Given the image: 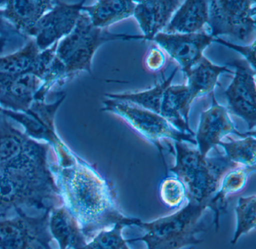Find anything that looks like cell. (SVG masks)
Masks as SVG:
<instances>
[{
    "label": "cell",
    "mask_w": 256,
    "mask_h": 249,
    "mask_svg": "<svg viewBox=\"0 0 256 249\" xmlns=\"http://www.w3.org/2000/svg\"><path fill=\"white\" fill-rule=\"evenodd\" d=\"M214 42L221 44L230 49L234 50L236 52H240L245 58L244 60L246 61L250 67L253 70H256V40L247 45L236 44L233 42L223 40L220 38H214Z\"/></svg>",
    "instance_id": "f546056e"
},
{
    "label": "cell",
    "mask_w": 256,
    "mask_h": 249,
    "mask_svg": "<svg viewBox=\"0 0 256 249\" xmlns=\"http://www.w3.org/2000/svg\"><path fill=\"white\" fill-rule=\"evenodd\" d=\"M223 73L234 74V72L228 66L214 64L204 56L200 62L185 74L187 79L186 85L192 102L214 92L218 78Z\"/></svg>",
    "instance_id": "7402d4cb"
},
{
    "label": "cell",
    "mask_w": 256,
    "mask_h": 249,
    "mask_svg": "<svg viewBox=\"0 0 256 249\" xmlns=\"http://www.w3.org/2000/svg\"><path fill=\"white\" fill-rule=\"evenodd\" d=\"M5 2L6 1H0V36L7 39L8 38L22 37V34L16 30L14 26L10 24L2 16V7Z\"/></svg>",
    "instance_id": "4dcf8cb0"
},
{
    "label": "cell",
    "mask_w": 256,
    "mask_h": 249,
    "mask_svg": "<svg viewBox=\"0 0 256 249\" xmlns=\"http://www.w3.org/2000/svg\"><path fill=\"white\" fill-rule=\"evenodd\" d=\"M228 141H221L218 146L224 150V154L230 162L247 168H256V133L240 140L226 136Z\"/></svg>",
    "instance_id": "d4e9b609"
},
{
    "label": "cell",
    "mask_w": 256,
    "mask_h": 249,
    "mask_svg": "<svg viewBox=\"0 0 256 249\" xmlns=\"http://www.w3.org/2000/svg\"><path fill=\"white\" fill-rule=\"evenodd\" d=\"M256 195L240 196L234 208L236 228L230 243L235 244L242 236L254 230L256 225Z\"/></svg>",
    "instance_id": "484cf974"
},
{
    "label": "cell",
    "mask_w": 256,
    "mask_h": 249,
    "mask_svg": "<svg viewBox=\"0 0 256 249\" xmlns=\"http://www.w3.org/2000/svg\"><path fill=\"white\" fill-rule=\"evenodd\" d=\"M59 42L41 51L34 39L29 40L22 50L14 54L0 56V78H14L32 74L43 80L54 58Z\"/></svg>",
    "instance_id": "5bb4252c"
},
{
    "label": "cell",
    "mask_w": 256,
    "mask_h": 249,
    "mask_svg": "<svg viewBox=\"0 0 256 249\" xmlns=\"http://www.w3.org/2000/svg\"><path fill=\"white\" fill-rule=\"evenodd\" d=\"M211 105L206 110L200 112L197 132L194 134L197 150L204 157L208 156L212 150H216L218 144L228 134L238 135L244 138L256 133L254 130L241 133L235 127L227 108L220 104L214 92L210 94Z\"/></svg>",
    "instance_id": "30bf717a"
},
{
    "label": "cell",
    "mask_w": 256,
    "mask_h": 249,
    "mask_svg": "<svg viewBox=\"0 0 256 249\" xmlns=\"http://www.w3.org/2000/svg\"><path fill=\"white\" fill-rule=\"evenodd\" d=\"M55 1L10 0L2 7V16L12 24L23 38L31 36L37 22L53 8Z\"/></svg>",
    "instance_id": "e0dca14e"
},
{
    "label": "cell",
    "mask_w": 256,
    "mask_h": 249,
    "mask_svg": "<svg viewBox=\"0 0 256 249\" xmlns=\"http://www.w3.org/2000/svg\"><path fill=\"white\" fill-rule=\"evenodd\" d=\"M50 145L0 158V220L26 210L52 211L62 206L48 162Z\"/></svg>",
    "instance_id": "7a4b0ae2"
},
{
    "label": "cell",
    "mask_w": 256,
    "mask_h": 249,
    "mask_svg": "<svg viewBox=\"0 0 256 249\" xmlns=\"http://www.w3.org/2000/svg\"><path fill=\"white\" fill-rule=\"evenodd\" d=\"M136 6V1L132 0H101L92 6H84L82 12L88 14L94 27L108 28L132 16Z\"/></svg>",
    "instance_id": "603a6c76"
},
{
    "label": "cell",
    "mask_w": 256,
    "mask_h": 249,
    "mask_svg": "<svg viewBox=\"0 0 256 249\" xmlns=\"http://www.w3.org/2000/svg\"><path fill=\"white\" fill-rule=\"evenodd\" d=\"M49 230L59 249H83L88 243L77 220L62 206L50 212Z\"/></svg>",
    "instance_id": "44dd1931"
},
{
    "label": "cell",
    "mask_w": 256,
    "mask_h": 249,
    "mask_svg": "<svg viewBox=\"0 0 256 249\" xmlns=\"http://www.w3.org/2000/svg\"><path fill=\"white\" fill-rule=\"evenodd\" d=\"M2 110H4V108L2 106H0V114H2Z\"/></svg>",
    "instance_id": "836d02e7"
},
{
    "label": "cell",
    "mask_w": 256,
    "mask_h": 249,
    "mask_svg": "<svg viewBox=\"0 0 256 249\" xmlns=\"http://www.w3.org/2000/svg\"><path fill=\"white\" fill-rule=\"evenodd\" d=\"M256 1L209 2L208 32L214 38L228 36L247 44L256 40Z\"/></svg>",
    "instance_id": "52a82bcc"
},
{
    "label": "cell",
    "mask_w": 256,
    "mask_h": 249,
    "mask_svg": "<svg viewBox=\"0 0 256 249\" xmlns=\"http://www.w3.org/2000/svg\"><path fill=\"white\" fill-rule=\"evenodd\" d=\"M52 249H53V248H52Z\"/></svg>",
    "instance_id": "e575fe53"
},
{
    "label": "cell",
    "mask_w": 256,
    "mask_h": 249,
    "mask_svg": "<svg viewBox=\"0 0 256 249\" xmlns=\"http://www.w3.org/2000/svg\"><path fill=\"white\" fill-rule=\"evenodd\" d=\"M152 42L174 60L186 74L203 58L204 51L214 42L206 31L192 34H168L160 32Z\"/></svg>",
    "instance_id": "7c38bea8"
},
{
    "label": "cell",
    "mask_w": 256,
    "mask_h": 249,
    "mask_svg": "<svg viewBox=\"0 0 256 249\" xmlns=\"http://www.w3.org/2000/svg\"><path fill=\"white\" fill-rule=\"evenodd\" d=\"M209 2L188 0L184 2L174 14L162 32L168 34H192L208 32Z\"/></svg>",
    "instance_id": "d6986e66"
},
{
    "label": "cell",
    "mask_w": 256,
    "mask_h": 249,
    "mask_svg": "<svg viewBox=\"0 0 256 249\" xmlns=\"http://www.w3.org/2000/svg\"><path fill=\"white\" fill-rule=\"evenodd\" d=\"M136 2L133 16L143 32L144 40L150 42L166 28L184 1L140 0Z\"/></svg>",
    "instance_id": "9a60e30c"
},
{
    "label": "cell",
    "mask_w": 256,
    "mask_h": 249,
    "mask_svg": "<svg viewBox=\"0 0 256 249\" xmlns=\"http://www.w3.org/2000/svg\"><path fill=\"white\" fill-rule=\"evenodd\" d=\"M192 103V102L186 84H170L164 91L160 115L180 132L194 134L188 124V114Z\"/></svg>",
    "instance_id": "ffe728a7"
},
{
    "label": "cell",
    "mask_w": 256,
    "mask_h": 249,
    "mask_svg": "<svg viewBox=\"0 0 256 249\" xmlns=\"http://www.w3.org/2000/svg\"><path fill=\"white\" fill-rule=\"evenodd\" d=\"M254 171L256 168L238 166L228 171L222 178L218 190L208 205V208L214 212V224L216 232L220 228V218L227 213L230 198L244 190Z\"/></svg>",
    "instance_id": "ac0fdd59"
},
{
    "label": "cell",
    "mask_w": 256,
    "mask_h": 249,
    "mask_svg": "<svg viewBox=\"0 0 256 249\" xmlns=\"http://www.w3.org/2000/svg\"><path fill=\"white\" fill-rule=\"evenodd\" d=\"M179 68L176 67L170 74V76L164 79L161 84H156L155 86L150 90L138 92L122 93V94H104L107 98L114 100H122L137 105L144 109L152 111L160 114L161 110L163 96L166 88L172 84Z\"/></svg>",
    "instance_id": "cb8c5ba5"
},
{
    "label": "cell",
    "mask_w": 256,
    "mask_h": 249,
    "mask_svg": "<svg viewBox=\"0 0 256 249\" xmlns=\"http://www.w3.org/2000/svg\"><path fill=\"white\" fill-rule=\"evenodd\" d=\"M42 80L32 74L0 78V105L4 109L25 112L34 102Z\"/></svg>",
    "instance_id": "2e32d148"
},
{
    "label": "cell",
    "mask_w": 256,
    "mask_h": 249,
    "mask_svg": "<svg viewBox=\"0 0 256 249\" xmlns=\"http://www.w3.org/2000/svg\"><path fill=\"white\" fill-rule=\"evenodd\" d=\"M158 194L162 202L170 210L180 208L186 200L185 186L173 175L168 176L160 182Z\"/></svg>",
    "instance_id": "4316f807"
},
{
    "label": "cell",
    "mask_w": 256,
    "mask_h": 249,
    "mask_svg": "<svg viewBox=\"0 0 256 249\" xmlns=\"http://www.w3.org/2000/svg\"><path fill=\"white\" fill-rule=\"evenodd\" d=\"M167 62V54L158 45H152L144 57L143 64L145 70L155 74L164 69Z\"/></svg>",
    "instance_id": "f1b7e54d"
},
{
    "label": "cell",
    "mask_w": 256,
    "mask_h": 249,
    "mask_svg": "<svg viewBox=\"0 0 256 249\" xmlns=\"http://www.w3.org/2000/svg\"><path fill=\"white\" fill-rule=\"evenodd\" d=\"M66 96L65 93L61 92L58 100L52 104L34 100L29 109L24 112L6 109H4L2 112L23 126L25 134L30 138L46 141L52 146L60 139L55 128V115Z\"/></svg>",
    "instance_id": "4fadbf2b"
},
{
    "label": "cell",
    "mask_w": 256,
    "mask_h": 249,
    "mask_svg": "<svg viewBox=\"0 0 256 249\" xmlns=\"http://www.w3.org/2000/svg\"><path fill=\"white\" fill-rule=\"evenodd\" d=\"M234 76L224 91L228 110L246 122L250 132L254 130L256 123V70L244 60H234Z\"/></svg>",
    "instance_id": "9c48e42d"
},
{
    "label": "cell",
    "mask_w": 256,
    "mask_h": 249,
    "mask_svg": "<svg viewBox=\"0 0 256 249\" xmlns=\"http://www.w3.org/2000/svg\"><path fill=\"white\" fill-rule=\"evenodd\" d=\"M6 43L7 38L2 37V36H0V54H2L4 52V48L6 45Z\"/></svg>",
    "instance_id": "1f68e13d"
},
{
    "label": "cell",
    "mask_w": 256,
    "mask_h": 249,
    "mask_svg": "<svg viewBox=\"0 0 256 249\" xmlns=\"http://www.w3.org/2000/svg\"><path fill=\"white\" fill-rule=\"evenodd\" d=\"M102 103L104 106L101 110L116 116L136 133L154 144L161 153L163 160L164 147L161 144L163 140L188 142L196 146L194 134L180 132L156 112L122 100L107 98Z\"/></svg>",
    "instance_id": "8992f818"
},
{
    "label": "cell",
    "mask_w": 256,
    "mask_h": 249,
    "mask_svg": "<svg viewBox=\"0 0 256 249\" xmlns=\"http://www.w3.org/2000/svg\"><path fill=\"white\" fill-rule=\"evenodd\" d=\"M85 1L76 4L55 1L52 10L46 14L37 22L31 36L35 38L41 51L50 48L72 32L80 18Z\"/></svg>",
    "instance_id": "8fae6325"
},
{
    "label": "cell",
    "mask_w": 256,
    "mask_h": 249,
    "mask_svg": "<svg viewBox=\"0 0 256 249\" xmlns=\"http://www.w3.org/2000/svg\"><path fill=\"white\" fill-rule=\"evenodd\" d=\"M50 212L38 216L19 213L0 220V249H52Z\"/></svg>",
    "instance_id": "ba28073f"
},
{
    "label": "cell",
    "mask_w": 256,
    "mask_h": 249,
    "mask_svg": "<svg viewBox=\"0 0 256 249\" xmlns=\"http://www.w3.org/2000/svg\"><path fill=\"white\" fill-rule=\"evenodd\" d=\"M208 206L188 202L174 213L150 222L138 219L134 226L144 230V236L127 240L128 242L143 241L148 249H182L192 244H200L203 240L198 236L205 232L200 220Z\"/></svg>",
    "instance_id": "5b68a950"
},
{
    "label": "cell",
    "mask_w": 256,
    "mask_h": 249,
    "mask_svg": "<svg viewBox=\"0 0 256 249\" xmlns=\"http://www.w3.org/2000/svg\"><path fill=\"white\" fill-rule=\"evenodd\" d=\"M54 150L58 159L50 168L62 206L77 220L88 242L116 224L134 225L138 218L122 214L110 183L94 166L65 142Z\"/></svg>",
    "instance_id": "6da1fadb"
},
{
    "label": "cell",
    "mask_w": 256,
    "mask_h": 249,
    "mask_svg": "<svg viewBox=\"0 0 256 249\" xmlns=\"http://www.w3.org/2000/svg\"><path fill=\"white\" fill-rule=\"evenodd\" d=\"M143 40V34L112 33L108 28H96L86 12H82L74 30L58 43L54 58L48 68L42 84L34 100L44 102L50 88L67 80L82 72L91 73L94 54L106 42L113 40Z\"/></svg>",
    "instance_id": "3957f363"
},
{
    "label": "cell",
    "mask_w": 256,
    "mask_h": 249,
    "mask_svg": "<svg viewBox=\"0 0 256 249\" xmlns=\"http://www.w3.org/2000/svg\"><path fill=\"white\" fill-rule=\"evenodd\" d=\"M122 249H131L128 248V246L126 244H125V246H124V247L122 248Z\"/></svg>",
    "instance_id": "d6a6232c"
},
{
    "label": "cell",
    "mask_w": 256,
    "mask_h": 249,
    "mask_svg": "<svg viewBox=\"0 0 256 249\" xmlns=\"http://www.w3.org/2000/svg\"><path fill=\"white\" fill-rule=\"evenodd\" d=\"M126 226L124 224L119 223L100 231L83 249H122L128 243L122 235V229Z\"/></svg>",
    "instance_id": "83f0119b"
},
{
    "label": "cell",
    "mask_w": 256,
    "mask_h": 249,
    "mask_svg": "<svg viewBox=\"0 0 256 249\" xmlns=\"http://www.w3.org/2000/svg\"><path fill=\"white\" fill-rule=\"evenodd\" d=\"M173 142L176 159L169 172L184 183L188 202L208 206L224 174L240 165L230 162L218 148L215 150V156L204 157L197 148L188 146L186 142Z\"/></svg>",
    "instance_id": "277c9868"
}]
</instances>
